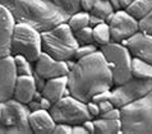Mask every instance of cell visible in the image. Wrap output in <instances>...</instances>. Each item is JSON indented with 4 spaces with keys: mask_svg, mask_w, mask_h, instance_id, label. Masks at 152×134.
<instances>
[{
    "mask_svg": "<svg viewBox=\"0 0 152 134\" xmlns=\"http://www.w3.org/2000/svg\"><path fill=\"white\" fill-rule=\"evenodd\" d=\"M66 77L69 95L86 103L96 93L114 87L111 69L100 50L75 60Z\"/></svg>",
    "mask_w": 152,
    "mask_h": 134,
    "instance_id": "obj_1",
    "label": "cell"
},
{
    "mask_svg": "<svg viewBox=\"0 0 152 134\" xmlns=\"http://www.w3.org/2000/svg\"><path fill=\"white\" fill-rule=\"evenodd\" d=\"M0 4L10 10L15 22L27 23L40 32L66 22L69 18L49 0H0Z\"/></svg>",
    "mask_w": 152,
    "mask_h": 134,
    "instance_id": "obj_2",
    "label": "cell"
},
{
    "mask_svg": "<svg viewBox=\"0 0 152 134\" xmlns=\"http://www.w3.org/2000/svg\"><path fill=\"white\" fill-rule=\"evenodd\" d=\"M78 46L74 33L66 22L41 32L42 52H46L56 60L66 61L73 59L74 51Z\"/></svg>",
    "mask_w": 152,
    "mask_h": 134,
    "instance_id": "obj_3",
    "label": "cell"
},
{
    "mask_svg": "<svg viewBox=\"0 0 152 134\" xmlns=\"http://www.w3.org/2000/svg\"><path fill=\"white\" fill-rule=\"evenodd\" d=\"M120 110L123 134H152V90Z\"/></svg>",
    "mask_w": 152,
    "mask_h": 134,
    "instance_id": "obj_4",
    "label": "cell"
},
{
    "mask_svg": "<svg viewBox=\"0 0 152 134\" xmlns=\"http://www.w3.org/2000/svg\"><path fill=\"white\" fill-rule=\"evenodd\" d=\"M31 110L14 98L0 102V134H29L28 123Z\"/></svg>",
    "mask_w": 152,
    "mask_h": 134,
    "instance_id": "obj_5",
    "label": "cell"
},
{
    "mask_svg": "<svg viewBox=\"0 0 152 134\" xmlns=\"http://www.w3.org/2000/svg\"><path fill=\"white\" fill-rule=\"evenodd\" d=\"M41 52V32L27 23L17 22L12 36L10 55H22L33 64Z\"/></svg>",
    "mask_w": 152,
    "mask_h": 134,
    "instance_id": "obj_6",
    "label": "cell"
},
{
    "mask_svg": "<svg viewBox=\"0 0 152 134\" xmlns=\"http://www.w3.org/2000/svg\"><path fill=\"white\" fill-rule=\"evenodd\" d=\"M99 50L104 54L113 73L114 86H119L133 77L132 75V55L126 46L120 42L110 41L106 45L100 46Z\"/></svg>",
    "mask_w": 152,
    "mask_h": 134,
    "instance_id": "obj_7",
    "label": "cell"
},
{
    "mask_svg": "<svg viewBox=\"0 0 152 134\" xmlns=\"http://www.w3.org/2000/svg\"><path fill=\"white\" fill-rule=\"evenodd\" d=\"M49 111L55 123H65L72 127L83 124V121L92 119L88 112L87 103L73 97L72 95H66L55 103H53Z\"/></svg>",
    "mask_w": 152,
    "mask_h": 134,
    "instance_id": "obj_8",
    "label": "cell"
},
{
    "mask_svg": "<svg viewBox=\"0 0 152 134\" xmlns=\"http://www.w3.org/2000/svg\"><path fill=\"white\" fill-rule=\"evenodd\" d=\"M152 90V79L132 77L126 82L111 88L110 101L115 107H124L146 96Z\"/></svg>",
    "mask_w": 152,
    "mask_h": 134,
    "instance_id": "obj_9",
    "label": "cell"
},
{
    "mask_svg": "<svg viewBox=\"0 0 152 134\" xmlns=\"http://www.w3.org/2000/svg\"><path fill=\"white\" fill-rule=\"evenodd\" d=\"M106 23L110 27L111 41L114 42H121L139 31L138 20L134 19L125 9L115 10L107 18Z\"/></svg>",
    "mask_w": 152,
    "mask_h": 134,
    "instance_id": "obj_10",
    "label": "cell"
},
{
    "mask_svg": "<svg viewBox=\"0 0 152 134\" xmlns=\"http://www.w3.org/2000/svg\"><path fill=\"white\" fill-rule=\"evenodd\" d=\"M33 74L42 78L44 81L51 79L61 75H68L69 66L64 60H56L48 55L46 52H41L39 59L33 63Z\"/></svg>",
    "mask_w": 152,
    "mask_h": 134,
    "instance_id": "obj_11",
    "label": "cell"
},
{
    "mask_svg": "<svg viewBox=\"0 0 152 134\" xmlns=\"http://www.w3.org/2000/svg\"><path fill=\"white\" fill-rule=\"evenodd\" d=\"M17 77L13 55L0 58V102L13 98Z\"/></svg>",
    "mask_w": 152,
    "mask_h": 134,
    "instance_id": "obj_12",
    "label": "cell"
},
{
    "mask_svg": "<svg viewBox=\"0 0 152 134\" xmlns=\"http://www.w3.org/2000/svg\"><path fill=\"white\" fill-rule=\"evenodd\" d=\"M121 45L126 46L130 55L133 58H138L143 61L152 64V36L147 35L145 32L138 31L120 42Z\"/></svg>",
    "mask_w": 152,
    "mask_h": 134,
    "instance_id": "obj_13",
    "label": "cell"
},
{
    "mask_svg": "<svg viewBox=\"0 0 152 134\" xmlns=\"http://www.w3.org/2000/svg\"><path fill=\"white\" fill-rule=\"evenodd\" d=\"M15 19L10 10L0 4V58L10 55V44Z\"/></svg>",
    "mask_w": 152,
    "mask_h": 134,
    "instance_id": "obj_14",
    "label": "cell"
},
{
    "mask_svg": "<svg viewBox=\"0 0 152 134\" xmlns=\"http://www.w3.org/2000/svg\"><path fill=\"white\" fill-rule=\"evenodd\" d=\"M28 123L32 133L35 134H53V130L56 125L50 111L45 110V109L29 112Z\"/></svg>",
    "mask_w": 152,
    "mask_h": 134,
    "instance_id": "obj_15",
    "label": "cell"
},
{
    "mask_svg": "<svg viewBox=\"0 0 152 134\" xmlns=\"http://www.w3.org/2000/svg\"><path fill=\"white\" fill-rule=\"evenodd\" d=\"M41 95L45 98H48L51 103H55L61 97L69 95L68 91V77L61 75V77L46 79L45 84L41 90Z\"/></svg>",
    "mask_w": 152,
    "mask_h": 134,
    "instance_id": "obj_16",
    "label": "cell"
},
{
    "mask_svg": "<svg viewBox=\"0 0 152 134\" xmlns=\"http://www.w3.org/2000/svg\"><path fill=\"white\" fill-rule=\"evenodd\" d=\"M36 91L37 87L33 75H18L14 86L13 98L20 103L28 105L35 97Z\"/></svg>",
    "mask_w": 152,
    "mask_h": 134,
    "instance_id": "obj_17",
    "label": "cell"
},
{
    "mask_svg": "<svg viewBox=\"0 0 152 134\" xmlns=\"http://www.w3.org/2000/svg\"><path fill=\"white\" fill-rule=\"evenodd\" d=\"M95 133L96 134H121V120L120 119H105L95 118Z\"/></svg>",
    "mask_w": 152,
    "mask_h": 134,
    "instance_id": "obj_18",
    "label": "cell"
},
{
    "mask_svg": "<svg viewBox=\"0 0 152 134\" xmlns=\"http://www.w3.org/2000/svg\"><path fill=\"white\" fill-rule=\"evenodd\" d=\"M124 9L134 19L141 20L143 17H146L152 10V0H134Z\"/></svg>",
    "mask_w": 152,
    "mask_h": 134,
    "instance_id": "obj_19",
    "label": "cell"
},
{
    "mask_svg": "<svg viewBox=\"0 0 152 134\" xmlns=\"http://www.w3.org/2000/svg\"><path fill=\"white\" fill-rule=\"evenodd\" d=\"M92 37H94V42L99 46L106 45L111 41V33H110V27L106 22L99 23L92 27Z\"/></svg>",
    "mask_w": 152,
    "mask_h": 134,
    "instance_id": "obj_20",
    "label": "cell"
},
{
    "mask_svg": "<svg viewBox=\"0 0 152 134\" xmlns=\"http://www.w3.org/2000/svg\"><path fill=\"white\" fill-rule=\"evenodd\" d=\"M114 12H115V9L113 8L111 3L109 1V0H96V3H95V5L92 7L90 14L94 17H97L99 19L104 20V22H106L107 18Z\"/></svg>",
    "mask_w": 152,
    "mask_h": 134,
    "instance_id": "obj_21",
    "label": "cell"
},
{
    "mask_svg": "<svg viewBox=\"0 0 152 134\" xmlns=\"http://www.w3.org/2000/svg\"><path fill=\"white\" fill-rule=\"evenodd\" d=\"M66 23H68V26L73 32L82 30V28L90 26V13L79 9L66 19Z\"/></svg>",
    "mask_w": 152,
    "mask_h": 134,
    "instance_id": "obj_22",
    "label": "cell"
},
{
    "mask_svg": "<svg viewBox=\"0 0 152 134\" xmlns=\"http://www.w3.org/2000/svg\"><path fill=\"white\" fill-rule=\"evenodd\" d=\"M132 75L137 78L152 79V64L138 58H132Z\"/></svg>",
    "mask_w": 152,
    "mask_h": 134,
    "instance_id": "obj_23",
    "label": "cell"
},
{
    "mask_svg": "<svg viewBox=\"0 0 152 134\" xmlns=\"http://www.w3.org/2000/svg\"><path fill=\"white\" fill-rule=\"evenodd\" d=\"M15 70L18 75H33V65L22 55H13Z\"/></svg>",
    "mask_w": 152,
    "mask_h": 134,
    "instance_id": "obj_24",
    "label": "cell"
},
{
    "mask_svg": "<svg viewBox=\"0 0 152 134\" xmlns=\"http://www.w3.org/2000/svg\"><path fill=\"white\" fill-rule=\"evenodd\" d=\"M49 1L53 3L59 9H61L69 17L81 9V8H79V0H49Z\"/></svg>",
    "mask_w": 152,
    "mask_h": 134,
    "instance_id": "obj_25",
    "label": "cell"
},
{
    "mask_svg": "<svg viewBox=\"0 0 152 134\" xmlns=\"http://www.w3.org/2000/svg\"><path fill=\"white\" fill-rule=\"evenodd\" d=\"M75 41L78 42V45H88V44H95L94 42V37H92V27L87 26L82 28V30H78L73 32Z\"/></svg>",
    "mask_w": 152,
    "mask_h": 134,
    "instance_id": "obj_26",
    "label": "cell"
},
{
    "mask_svg": "<svg viewBox=\"0 0 152 134\" xmlns=\"http://www.w3.org/2000/svg\"><path fill=\"white\" fill-rule=\"evenodd\" d=\"M96 50H99V46H97L96 44L79 45L78 47L75 49V51H74L73 59H74V60H78V59H81V58H83V56H87V55H90V54L95 52Z\"/></svg>",
    "mask_w": 152,
    "mask_h": 134,
    "instance_id": "obj_27",
    "label": "cell"
},
{
    "mask_svg": "<svg viewBox=\"0 0 152 134\" xmlns=\"http://www.w3.org/2000/svg\"><path fill=\"white\" fill-rule=\"evenodd\" d=\"M138 30L152 36V10L141 20H138Z\"/></svg>",
    "mask_w": 152,
    "mask_h": 134,
    "instance_id": "obj_28",
    "label": "cell"
},
{
    "mask_svg": "<svg viewBox=\"0 0 152 134\" xmlns=\"http://www.w3.org/2000/svg\"><path fill=\"white\" fill-rule=\"evenodd\" d=\"M53 134H72V125L65 123H56Z\"/></svg>",
    "mask_w": 152,
    "mask_h": 134,
    "instance_id": "obj_29",
    "label": "cell"
},
{
    "mask_svg": "<svg viewBox=\"0 0 152 134\" xmlns=\"http://www.w3.org/2000/svg\"><path fill=\"white\" fill-rule=\"evenodd\" d=\"M100 116L101 118H105V119H120L121 118V110H120V107H113L111 110L102 112Z\"/></svg>",
    "mask_w": 152,
    "mask_h": 134,
    "instance_id": "obj_30",
    "label": "cell"
},
{
    "mask_svg": "<svg viewBox=\"0 0 152 134\" xmlns=\"http://www.w3.org/2000/svg\"><path fill=\"white\" fill-rule=\"evenodd\" d=\"M111 98V90H107V91H102L100 93H96L94 97L91 98V101H94L96 103H100L102 101H106V100H110Z\"/></svg>",
    "mask_w": 152,
    "mask_h": 134,
    "instance_id": "obj_31",
    "label": "cell"
},
{
    "mask_svg": "<svg viewBox=\"0 0 152 134\" xmlns=\"http://www.w3.org/2000/svg\"><path fill=\"white\" fill-rule=\"evenodd\" d=\"M87 109H88V112H90V115L92 116V119L99 118V116L101 115V110H100L99 103H96L94 101H88L87 102Z\"/></svg>",
    "mask_w": 152,
    "mask_h": 134,
    "instance_id": "obj_32",
    "label": "cell"
},
{
    "mask_svg": "<svg viewBox=\"0 0 152 134\" xmlns=\"http://www.w3.org/2000/svg\"><path fill=\"white\" fill-rule=\"evenodd\" d=\"M95 3H96V0H79V8H81V10L90 13L92 7L95 5Z\"/></svg>",
    "mask_w": 152,
    "mask_h": 134,
    "instance_id": "obj_33",
    "label": "cell"
},
{
    "mask_svg": "<svg viewBox=\"0 0 152 134\" xmlns=\"http://www.w3.org/2000/svg\"><path fill=\"white\" fill-rule=\"evenodd\" d=\"M99 106H100L101 114H102V112H106V111H109V110H111L113 107H115V106L113 105V102L110 101V100H106V101L100 102V103H99Z\"/></svg>",
    "mask_w": 152,
    "mask_h": 134,
    "instance_id": "obj_34",
    "label": "cell"
},
{
    "mask_svg": "<svg viewBox=\"0 0 152 134\" xmlns=\"http://www.w3.org/2000/svg\"><path fill=\"white\" fill-rule=\"evenodd\" d=\"M82 125L86 128V130L88 132V134H95V123H94V119H88L86 121H83Z\"/></svg>",
    "mask_w": 152,
    "mask_h": 134,
    "instance_id": "obj_35",
    "label": "cell"
},
{
    "mask_svg": "<svg viewBox=\"0 0 152 134\" xmlns=\"http://www.w3.org/2000/svg\"><path fill=\"white\" fill-rule=\"evenodd\" d=\"M72 134H88V132L82 124H77L72 127Z\"/></svg>",
    "mask_w": 152,
    "mask_h": 134,
    "instance_id": "obj_36",
    "label": "cell"
},
{
    "mask_svg": "<svg viewBox=\"0 0 152 134\" xmlns=\"http://www.w3.org/2000/svg\"><path fill=\"white\" fill-rule=\"evenodd\" d=\"M109 1L111 3V5H113V8L115 10H119V9H121V5H120V0H109Z\"/></svg>",
    "mask_w": 152,
    "mask_h": 134,
    "instance_id": "obj_37",
    "label": "cell"
},
{
    "mask_svg": "<svg viewBox=\"0 0 152 134\" xmlns=\"http://www.w3.org/2000/svg\"><path fill=\"white\" fill-rule=\"evenodd\" d=\"M134 1V0H120V5H121V9H124L125 7H128L130 3Z\"/></svg>",
    "mask_w": 152,
    "mask_h": 134,
    "instance_id": "obj_38",
    "label": "cell"
}]
</instances>
